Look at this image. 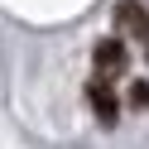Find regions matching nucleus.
Listing matches in <instances>:
<instances>
[{
  "instance_id": "obj_4",
  "label": "nucleus",
  "mask_w": 149,
  "mask_h": 149,
  "mask_svg": "<svg viewBox=\"0 0 149 149\" xmlns=\"http://www.w3.org/2000/svg\"><path fill=\"white\" fill-rule=\"evenodd\" d=\"M130 106H135V111L149 106V82H135V87H130Z\"/></svg>"
},
{
  "instance_id": "obj_1",
  "label": "nucleus",
  "mask_w": 149,
  "mask_h": 149,
  "mask_svg": "<svg viewBox=\"0 0 149 149\" xmlns=\"http://www.w3.org/2000/svg\"><path fill=\"white\" fill-rule=\"evenodd\" d=\"M91 63H96V82H116V77H125L130 53H125V43H120V39H101L96 53H91Z\"/></svg>"
},
{
  "instance_id": "obj_2",
  "label": "nucleus",
  "mask_w": 149,
  "mask_h": 149,
  "mask_svg": "<svg viewBox=\"0 0 149 149\" xmlns=\"http://www.w3.org/2000/svg\"><path fill=\"white\" fill-rule=\"evenodd\" d=\"M116 24H120V34H125V39H139V43H149V10H144V5L125 0V5L116 10Z\"/></svg>"
},
{
  "instance_id": "obj_3",
  "label": "nucleus",
  "mask_w": 149,
  "mask_h": 149,
  "mask_svg": "<svg viewBox=\"0 0 149 149\" xmlns=\"http://www.w3.org/2000/svg\"><path fill=\"white\" fill-rule=\"evenodd\" d=\"M87 101H91V111H96L101 125H116L120 101H116V91H111V82H91V87H87Z\"/></svg>"
},
{
  "instance_id": "obj_5",
  "label": "nucleus",
  "mask_w": 149,
  "mask_h": 149,
  "mask_svg": "<svg viewBox=\"0 0 149 149\" xmlns=\"http://www.w3.org/2000/svg\"><path fill=\"white\" fill-rule=\"evenodd\" d=\"M144 53H149V43H144Z\"/></svg>"
}]
</instances>
